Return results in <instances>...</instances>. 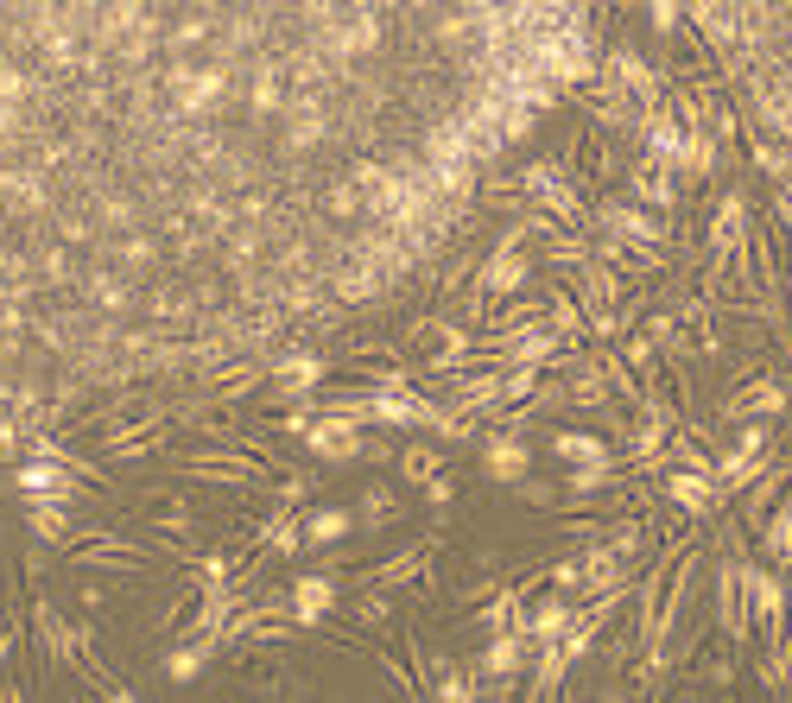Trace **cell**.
Returning <instances> with one entry per match:
<instances>
[{
  "mask_svg": "<svg viewBox=\"0 0 792 703\" xmlns=\"http://www.w3.org/2000/svg\"><path fill=\"white\" fill-rule=\"evenodd\" d=\"M254 546H261V558H298L305 551V520H298V507H273L261 527H254Z\"/></svg>",
  "mask_w": 792,
  "mask_h": 703,
  "instance_id": "obj_4",
  "label": "cell"
},
{
  "mask_svg": "<svg viewBox=\"0 0 792 703\" xmlns=\"http://www.w3.org/2000/svg\"><path fill=\"white\" fill-rule=\"evenodd\" d=\"M305 444L324 462H355L362 457V425H349V418H336V412H317L311 431H305Z\"/></svg>",
  "mask_w": 792,
  "mask_h": 703,
  "instance_id": "obj_3",
  "label": "cell"
},
{
  "mask_svg": "<svg viewBox=\"0 0 792 703\" xmlns=\"http://www.w3.org/2000/svg\"><path fill=\"white\" fill-rule=\"evenodd\" d=\"M483 469L495 476V482H520V476L532 469V450L514 438V431H507V438H488L483 444Z\"/></svg>",
  "mask_w": 792,
  "mask_h": 703,
  "instance_id": "obj_11",
  "label": "cell"
},
{
  "mask_svg": "<svg viewBox=\"0 0 792 703\" xmlns=\"http://www.w3.org/2000/svg\"><path fill=\"white\" fill-rule=\"evenodd\" d=\"M551 450H558V457L571 462V469H577V462H609V450H602V438H583V431H565V438L551 444Z\"/></svg>",
  "mask_w": 792,
  "mask_h": 703,
  "instance_id": "obj_22",
  "label": "cell"
},
{
  "mask_svg": "<svg viewBox=\"0 0 792 703\" xmlns=\"http://www.w3.org/2000/svg\"><path fill=\"white\" fill-rule=\"evenodd\" d=\"M621 361H628L640 380H653V374H660V343H653V336H628V343H621Z\"/></svg>",
  "mask_w": 792,
  "mask_h": 703,
  "instance_id": "obj_20",
  "label": "cell"
},
{
  "mask_svg": "<svg viewBox=\"0 0 792 703\" xmlns=\"http://www.w3.org/2000/svg\"><path fill=\"white\" fill-rule=\"evenodd\" d=\"M628 191H634V203L679 210V172H672V165H660V159H640L634 172H628Z\"/></svg>",
  "mask_w": 792,
  "mask_h": 703,
  "instance_id": "obj_7",
  "label": "cell"
},
{
  "mask_svg": "<svg viewBox=\"0 0 792 703\" xmlns=\"http://www.w3.org/2000/svg\"><path fill=\"white\" fill-rule=\"evenodd\" d=\"M647 20L660 26V32H672L679 26V0H647Z\"/></svg>",
  "mask_w": 792,
  "mask_h": 703,
  "instance_id": "obj_25",
  "label": "cell"
},
{
  "mask_svg": "<svg viewBox=\"0 0 792 703\" xmlns=\"http://www.w3.org/2000/svg\"><path fill=\"white\" fill-rule=\"evenodd\" d=\"M438 469H444L438 444H406V450H399V476H406V482H431Z\"/></svg>",
  "mask_w": 792,
  "mask_h": 703,
  "instance_id": "obj_18",
  "label": "cell"
},
{
  "mask_svg": "<svg viewBox=\"0 0 792 703\" xmlns=\"http://www.w3.org/2000/svg\"><path fill=\"white\" fill-rule=\"evenodd\" d=\"M450 495H457V482H450V476H444V469H438V476H431V482H425V501H450Z\"/></svg>",
  "mask_w": 792,
  "mask_h": 703,
  "instance_id": "obj_28",
  "label": "cell"
},
{
  "mask_svg": "<svg viewBox=\"0 0 792 703\" xmlns=\"http://www.w3.org/2000/svg\"><path fill=\"white\" fill-rule=\"evenodd\" d=\"M7 653H13V634H7V621H0V665H7Z\"/></svg>",
  "mask_w": 792,
  "mask_h": 703,
  "instance_id": "obj_29",
  "label": "cell"
},
{
  "mask_svg": "<svg viewBox=\"0 0 792 703\" xmlns=\"http://www.w3.org/2000/svg\"><path fill=\"white\" fill-rule=\"evenodd\" d=\"M602 77H609V83H621V89H628V95H634L640 109H660L666 83H660V70H653V64H640V51H628V44H616V51L602 58Z\"/></svg>",
  "mask_w": 792,
  "mask_h": 703,
  "instance_id": "obj_2",
  "label": "cell"
},
{
  "mask_svg": "<svg viewBox=\"0 0 792 703\" xmlns=\"http://www.w3.org/2000/svg\"><path fill=\"white\" fill-rule=\"evenodd\" d=\"M387 615H394V602H387V595H362V602H355V621H362V628H380Z\"/></svg>",
  "mask_w": 792,
  "mask_h": 703,
  "instance_id": "obj_23",
  "label": "cell"
},
{
  "mask_svg": "<svg viewBox=\"0 0 792 703\" xmlns=\"http://www.w3.org/2000/svg\"><path fill=\"white\" fill-rule=\"evenodd\" d=\"M210 653H216L210 640H184V646H172V653H165V672H172L177 684H184V679H197V672H203V660H210Z\"/></svg>",
  "mask_w": 792,
  "mask_h": 703,
  "instance_id": "obj_19",
  "label": "cell"
},
{
  "mask_svg": "<svg viewBox=\"0 0 792 703\" xmlns=\"http://www.w3.org/2000/svg\"><path fill=\"white\" fill-rule=\"evenodd\" d=\"M527 254H514V247H495L483 261V273H476V286L488 292V298H514V292H527Z\"/></svg>",
  "mask_w": 792,
  "mask_h": 703,
  "instance_id": "obj_8",
  "label": "cell"
},
{
  "mask_svg": "<svg viewBox=\"0 0 792 703\" xmlns=\"http://www.w3.org/2000/svg\"><path fill=\"white\" fill-rule=\"evenodd\" d=\"M520 665H527V634H520V628L488 634V646H483V672H488V679H514Z\"/></svg>",
  "mask_w": 792,
  "mask_h": 703,
  "instance_id": "obj_12",
  "label": "cell"
},
{
  "mask_svg": "<svg viewBox=\"0 0 792 703\" xmlns=\"http://www.w3.org/2000/svg\"><path fill=\"white\" fill-rule=\"evenodd\" d=\"M590 222L602 235H616V242H634V247H660L666 242V222L653 210H640L634 197H602L590 210Z\"/></svg>",
  "mask_w": 792,
  "mask_h": 703,
  "instance_id": "obj_1",
  "label": "cell"
},
{
  "mask_svg": "<svg viewBox=\"0 0 792 703\" xmlns=\"http://www.w3.org/2000/svg\"><path fill=\"white\" fill-rule=\"evenodd\" d=\"M551 583H558V590H577V583H583V558H565V564L551 571Z\"/></svg>",
  "mask_w": 792,
  "mask_h": 703,
  "instance_id": "obj_27",
  "label": "cell"
},
{
  "mask_svg": "<svg viewBox=\"0 0 792 703\" xmlns=\"http://www.w3.org/2000/svg\"><path fill=\"white\" fill-rule=\"evenodd\" d=\"M343 532H349V513H343V507H324V513H311V520H305L311 546H336Z\"/></svg>",
  "mask_w": 792,
  "mask_h": 703,
  "instance_id": "obj_21",
  "label": "cell"
},
{
  "mask_svg": "<svg viewBox=\"0 0 792 703\" xmlns=\"http://www.w3.org/2000/svg\"><path fill=\"white\" fill-rule=\"evenodd\" d=\"M102 254H114V266H128V273H153L165 247H159V235H109Z\"/></svg>",
  "mask_w": 792,
  "mask_h": 703,
  "instance_id": "obj_14",
  "label": "cell"
},
{
  "mask_svg": "<svg viewBox=\"0 0 792 703\" xmlns=\"http://www.w3.org/2000/svg\"><path fill=\"white\" fill-rule=\"evenodd\" d=\"M324 374H331V355H311V349H273V355H266V380L298 387V394H311Z\"/></svg>",
  "mask_w": 792,
  "mask_h": 703,
  "instance_id": "obj_5",
  "label": "cell"
},
{
  "mask_svg": "<svg viewBox=\"0 0 792 703\" xmlns=\"http://www.w3.org/2000/svg\"><path fill=\"white\" fill-rule=\"evenodd\" d=\"M571 615H577V609L565 602V595H532V609L514 621V628H520L527 640H558L565 628H571Z\"/></svg>",
  "mask_w": 792,
  "mask_h": 703,
  "instance_id": "obj_10",
  "label": "cell"
},
{
  "mask_svg": "<svg viewBox=\"0 0 792 703\" xmlns=\"http://www.w3.org/2000/svg\"><path fill=\"white\" fill-rule=\"evenodd\" d=\"M77 286H83V305L102 310V317H128V310L140 305V298H133V286L121 279V273H109V266H89Z\"/></svg>",
  "mask_w": 792,
  "mask_h": 703,
  "instance_id": "obj_6",
  "label": "cell"
},
{
  "mask_svg": "<svg viewBox=\"0 0 792 703\" xmlns=\"http://www.w3.org/2000/svg\"><path fill=\"white\" fill-rule=\"evenodd\" d=\"M565 646L558 640H539V653H532V684H527V697H551L558 691V679H565Z\"/></svg>",
  "mask_w": 792,
  "mask_h": 703,
  "instance_id": "obj_15",
  "label": "cell"
},
{
  "mask_svg": "<svg viewBox=\"0 0 792 703\" xmlns=\"http://www.w3.org/2000/svg\"><path fill=\"white\" fill-rule=\"evenodd\" d=\"M394 488H368V495H362V520H387V513H394Z\"/></svg>",
  "mask_w": 792,
  "mask_h": 703,
  "instance_id": "obj_24",
  "label": "cell"
},
{
  "mask_svg": "<svg viewBox=\"0 0 792 703\" xmlns=\"http://www.w3.org/2000/svg\"><path fill=\"white\" fill-rule=\"evenodd\" d=\"M32 261H39V286H77L83 273H77V261H70V247L64 242H44L32 247Z\"/></svg>",
  "mask_w": 792,
  "mask_h": 703,
  "instance_id": "obj_17",
  "label": "cell"
},
{
  "mask_svg": "<svg viewBox=\"0 0 792 703\" xmlns=\"http://www.w3.org/2000/svg\"><path fill=\"white\" fill-rule=\"evenodd\" d=\"M331 602H336V577L331 571H305L298 583H292V621H298V628H317V621L331 615Z\"/></svg>",
  "mask_w": 792,
  "mask_h": 703,
  "instance_id": "obj_9",
  "label": "cell"
},
{
  "mask_svg": "<svg viewBox=\"0 0 792 703\" xmlns=\"http://www.w3.org/2000/svg\"><path fill=\"white\" fill-rule=\"evenodd\" d=\"M666 495H672L684 513H710V507H717V488H710V476H698V469H679V476L666 482Z\"/></svg>",
  "mask_w": 792,
  "mask_h": 703,
  "instance_id": "obj_16",
  "label": "cell"
},
{
  "mask_svg": "<svg viewBox=\"0 0 792 703\" xmlns=\"http://www.w3.org/2000/svg\"><path fill=\"white\" fill-rule=\"evenodd\" d=\"M280 501H286V507H305V501H311V476H286V482H280Z\"/></svg>",
  "mask_w": 792,
  "mask_h": 703,
  "instance_id": "obj_26",
  "label": "cell"
},
{
  "mask_svg": "<svg viewBox=\"0 0 792 703\" xmlns=\"http://www.w3.org/2000/svg\"><path fill=\"white\" fill-rule=\"evenodd\" d=\"M26 532L44 539V546H58L70 532V501H51V495H26Z\"/></svg>",
  "mask_w": 792,
  "mask_h": 703,
  "instance_id": "obj_13",
  "label": "cell"
}]
</instances>
